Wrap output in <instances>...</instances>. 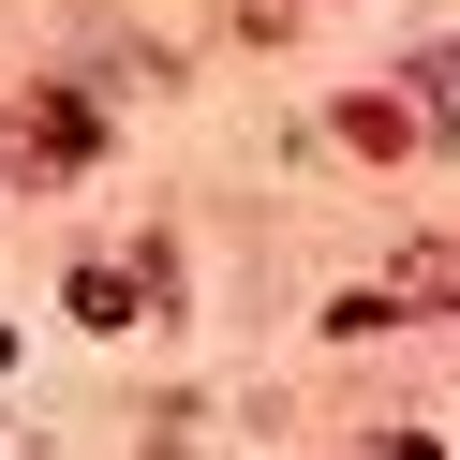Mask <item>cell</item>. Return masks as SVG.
Listing matches in <instances>:
<instances>
[{
    "label": "cell",
    "instance_id": "3957f363",
    "mask_svg": "<svg viewBox=\"0 0 460 460\" xmlns=\"http://www.w3.org/2000/svg\"><path fill=\"white\" fill-rule=\"evenodd\" d=\"M401 297H460V252H416V268H401Z\"/></svg>",
    "mask_w": 460,
    "mask_h": 460
},
{
    "label": "cell",
    "instance_id": "277c9868",
    "mask_svg": "<svg viewBox=\"0 0 460 460\" xmlns=\"http://www.w3.org/2000/svg\"><path fill=\"white\" fill-rule=\"evenodd\" d=\"M371 460H430V446H416V430H401V446H371Z\"/></svg>",
    "mask_w": 460,
    "mask_h": 460
},
{
    "label": "cell",
    "instance_id": "7a4b0ae2",
    "mask_svg": "<svg viewBox=\"0 0 460 460\" xmlns=\"http://www.w3.org/2000/svg\"><path fill=\"white\" fill-rule=\"evenodd\" d=\"M416 90H430V119H460V45H430V60H416Z\"/></svg>",
    "mask_w": 460,
    "mask_h": 460
},
{
    "label": "cell",
    "instance_id": "6da1fadb",
    "mask_svg": "<svg viewBox=\"0 0 460 460\" xmlns=\"http://www.w3.org/2000/svg\"><path fill=\"white\" fill-rule=\"evenodd\" d=\"M90 149V104H31V164H75Z\"/></svg>",
    "mask_w": 460,
    "mask_h": 460
}]
</instances>
